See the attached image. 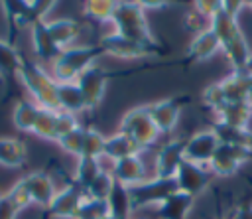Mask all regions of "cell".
Masks as SVG:
<instances>
[{"label":"cell","instance_id":"cell-30","mask_svg":"<svg viewBox=\"0 0 252 219\" xmlns=\"http://www.w3.org/2000/svg\"><path fill=\"white\" fill-rule=\"evenodd\" d=\"M39 110H41V107H37L33 101L20 99V101L16 103V107H14V112H12L14 126H16L20 132H30V134H32L33 128H35Z\"/></svg>","mask_w":252,"mask_h":219},{"label":"cell","instance_id":"cell-28","mask_svg":"<svg viewBox=\"0 0 252 219\" xmlns=\"http://www.w3.org/2000/svg\"><path fill=\"white\" fill-rule=\"evenodd\" d=\"M136 154H142V150L120 130L116 134L106 136V140H104V158H108L112 162H118V160H124L128 156H136Z\"/></svg>","mask_w":252,"mask_h":219},{"label":"cell","instance_id":"cell-41","mask_svg":"<svg viewBox=\"0 0 252 219\" xmlns=\"http://www.w3.org/2000/svg\"><path fill=\"white\" fill-rule=\"evenodd\" d=\"M193 8L203 14L207 20H213L220 10H222V0H197L193 4Z\"/></svg>","mask_w":252,"mask_h":219},{"label":"cell","instance_id":"cell-5","mask_svg":"<svg viewBox=\"0 0 252 219\" xmlns=\"http://www.w3.org/2000/svg\"><path fill=\"white\" fill-rule=\"evenodd\" d=\"M118 130L122 134H126L142 152L146 148L154 146L158 142V138H159V130H158V126L152 120V114H150V107L148 105H140V107L130 109L122 116Z\"/></svg>","mask_w":252,"mask_h":219},{"label":"cell","instance_id":"cell-6","mask_svg":"<svg viewBox=\"0 0 252 219\" xmlns=\"http://www.w3.org/2000/svg\"><path fill=\"white\" fill-rule=\"evenodd\" d=\"M98 45L106 55H114L120 59H144V57H154V55H163L167 53L165 45H144L138 41H132L128 37L118 36L116 32L106 34L100 37Z\"/></svg>","mask_w":252,"mask_h":219},{"label":"cell","instance_id":"cell-13","mask_svg":"<svg viewBox=\"0 0 252 219\" xmlns=\"http://www.w3.org/2000/svg\"><path fill=\"white\" fill-rule=\"evenodd\" d=\"M114 75H116V71H106V69H102L98 65H93L77 79V85H79V89H81V93L85 97L87 109H94L96 105H100L104 89H106V83Z\"/></svg>","mask_w":252,"mask_h":219},{"label":"cell","instance_id":"cell-40","mask_svg":"<svg viewBox=\"0 0 252 219\" xmlns=\"http://www.w3.org/2000/svg\"><path fill=\"white\" fill-rule=\"evenodd\" d=\"M183 26H185V30L187 32H191V34H201V32H205V30H209L211 28V20H207L203 14H199L195 8L193 10H187L185 12V16H183Z\"/></svg>","mask_w":252,"mask_h":219},{"label":"cell","instance_id":"cell-36","mask_svg":"<svg viewBox=\"0 0 252 219\" xmlns=\"http://www.w3.org/2000/svg\"><path fill=\"white\" fill-rule=\"evenodd\" d=\"M83 138H85V126H75L73 130H69V132H65L59 140H57V144H59V148L65 152V154H71V156H81V150H83Z\"/></svg>","mask_w":252,"mask_h":219},{"label":"cell","instance_id":"cell-32","mask_svg":"<svg viewBox=\"0 0 252 219\" xmlns=\"http://www.w3.org/2000/svg\"><path fill=\"white\" fill-rule=\"evenodd\" d=\"M116 4L114 0H89L85 2L83 6V14L93 20V22H110L112 24V18H114V12H116Z\"/></svg>","mask_w":252,"mask_h":219},{"label":"cell","instance_id":"cell-48","mask_svg":"<svg viewBox=\"0 0 252 219\" xmlns=\"http://www.w3.org/2000/svg\"><path fill=\"white\" fill-rule=\"evenodd\" d=\"M248 8H250V10H252V0H250V2H248Z\"/></svg>","mask_w":252,"mask_h":219},{"label":"cell","instance_id":"cell-2","mask_svg":"<svg viewBox=\"0 0 252 219\" xmlns=\"http://www.w3.org/2000/svg\"><path fill=\"white\" fill-rule=\"evenodd\" d=\"M22 85L26 87V91L32 95L33 103L41 109H49V110H59L57 105V81L53 79L51 73L45 71L43 65H39V61L24 57L20 73H18Z\"/></svg>","mask_w":252,"mask_h":219},{"label":"cell","instance_id":"cell-31","mask_svg":"<svg viewBox=\"0 0 252 219\" xmlns=\"http://www.w3.org/2000/svg\"><path fill=\"white\" fill-rule=\"evenodd\" d=\"M33 136L41 138V140H51L57 142L59 140V110H49V109H41L35 128L32 132Z\"/></svg>","mask_w":252,"mask_h":219},{"label":"cell","instance_id":"cell-34","mask_svg":"<svg viewBox=\"0 0 252 219\" xmlns=\"http://www.w3.org/2000/svg\"><path fill=\"white\" fill-rule=\"evenodd\" d=\"M104 140H106V136H102L96 128H85L83 150H81L79 158H96V160H100L104 156Z\"/></svg>","mask_w":252,"mask_h":219},{"label":"cell","instance_id":"cell-17","mask_svg":"<svg viewBox=\"0 0 252 219\" xmlns=\"http://www.w3.org/2000/svg\"><path fill=\"white\" fill-rule=\"evenodd\" d=\"M110 174H112L114 182L124 183L128 187L138 185V183H142V182L148 180L146 178V164H144V160H142L140 154L128 156V158L118 160V162H112Z\"/></svg>","mask_w":252,"mask_h":219},{"label":"cell","instance_id":"cell-49","mask_svg":"<svg viewBox=\"0 0 252 219\" xmlns=\"http://www.w3.org/2000/svg\"><path fill=\"white\" fill-rule=\"evenodd\" d=\"M104 219H116V217H112V215H108V217H104Z\"/></svg>","mask_w":252,"mask_h":219},{"label":"cell","instance_id":"cell-19","mask_svg":"<svg viewBox=\"0 0 252 219\" xmlns=\"http://www.w3.org/2000/svg\"><path fill=\"white\" fill-rule=\"evenodd\" d=\"M47 30H49L53 41L61 49H67L81 36L83 24L73 18H55V20H47Z\"/></svg>","mask_w":252,"mask_h":219},{"label":"cell","instance_id":"cell-22","mask_svg":"<svg viewBox=\"0 0 252 219\" xmlns=\"http://www.w3.org/2000/svg\"><path fill=\"white\" fill-rule=\"evenodd\" d=\"M193 205H195V197L177 189L161 205H158V217L159 219H187Z\"/></svg>","mask_w":252,"mask_h":219},{"label":"cell","instance_id":"cell-50","mask_svg":"<svg viewBox=\"0 0 252 219\" xmlns=\"http://www.w3.org/2000/svg\"><path fill=\"white\" fill-rule=\"evenodd\" d=\"M2 195H4V193H0V199H2Z\"/></svg>","mask_w":252,"mask_h":219},{"label":"cell","instance_id":"cell-4","mask_svg":"<svg viewBox=\"0 0 252 219\" xmlns=\"http://www.w3.org/2000/svg\"><path fill=\"white\" fill-rule=\"evenodd\" d=\"M112 26H114V32L122 37H128L144 45H159V41L154 37L150 24L146 20V10L136 0L134 2L122 0L116 4Z\"/></svg>","mask_w":252,"mask_h":219},{"label":"cell","instance_id":"cell-20","mask_svg":"<svg viewBox=\"0 0 252 219\" xmlns=\"http://www.w3.org/2000/svg\"><path fill=\"white\" fill-rule=\"evenodd\" d=\"M219 83L226 101H248L252 95V75L248 71H232Z\"/></svg>","mask_w":252,"mask_h":219},{"label":"cell","instance_id":"cell-23","mask_svg":"<svg viewBox=\"0 0 252 219\" xmlns=\"http://www.w3.org/2000/svg\"><path fill=\"white\" fill-rule=\"evenodd\" d=\"M57 105L61 112H69V114H79L83 110H87V103L85 97L75 83H57Z\"/></svg>","mask_w":252,"mask_h":219},{"label":"cell","instance_id":"cell-43","mask_svg":"<svg viewBox=\"0 0 252 219\" xmlns=\"http://www.w3.org/2000/svg\"><path fill=\"white\" fill-rule=\"evenodd\" d=\"M18 209L12 205V201L6 197V193L2 195V199H0V219H16L18 217Z\"/></svg>","mask_w":252,"mask_h":219},{"label":"cell","instance_id":"cell-9","mask_svg":"<svg viewBox=\"0 0 252 219\" xmlns=\"http://www.w3.org/2000/svg\"><path fill=\"white\" fill-rule=\"evenodd\" d=\"M250 158H252V150H248V148L220 144L217 148L213 160L209 162V170L213 172V176L228 178V176H234L240 170V166L246 164Z\"/></svg>","mask_w":252,"mask_h":219},{"label":"cell","instance_id":"cell-37","mask_svg":"<svg viewBox=\"0 0 252 219\" xmlns=\"http://www.w3.org/2000/svg\"><path fill=\"white\" fill-rule=\"evenodd\" d=\"M108 215H110V213H108V203H106V201L85 197V201H83L81 207H79L77 219H104V217H108Z\"/></svg>","mask_w":252,"mask_h":219},{"label":"cell","instance_id":"cell-39","mask_svg":"<svg viewBox=\"0 0 252 219\" xmlns=\"http://www.w3.org/2000/svg\"><path fill=\"white\" fill-rule=\"evenodd\" d=\"M201 99H203V105H205L207 109H211L213 112L219 110V109L226 103V97H224V91H222L220 83H211V85H207L205 91H203V95H201Z\"/></svg>","mask_w":252,"mask_h":219},{"label":"cell","instance_id":"cell-26","mask_svg":"<svg viewBox=\"0 0 252 219\" xmlns=\"http://www.w3.org/2000/svg\"><path fill=\"white\" fill-rule=\"evenodd\" d=\"M22 61L24 57L20 55L16 45L10 39H0V77H4L8 85H12L16 75L20 73Z\"/></svg>","mask_w":252,"mask_h":219},{"label":"cell","instance_id":"cell-27","mask_svg":"<svg viewBox=\"0 0 252 219\" xmlns=\"http://www.w3.org/2000/svg\"><path fill=\"white\" fill-rule=\"evenodd\" d=\"M213 132L217 134L220 144H230V146H240V148L252 150V130L248 126H230V124L215 122Z\"/></svg>","mask_w":252,"mask_h":219},{"label":"cell","instance_id":"cell-44","mask_svg":"<svg viewBox=\"0 0 252 219\" xmlns=\"http://www.w3.org/2000/svg\"><path fill=\"white\" fill-rule=\"evenodd\" d=\"M228 219H252V201H242L236 205Z\"/></svg>","mask_w":252,"mask_h":219},{"label":"cell","instance_id":"cell-12","mask_svg":"<svg viewBox=\"0 0 252 219\" xmlns=\"http://www.w3.org/2000/svg\"><path fill=\"white\" fill-rule=\"evenodd\" d=\"M219 146H220V142H219L217 134L213 132V128L199 130V132H193L185 140L183 158L187 162H193V164H199V166H209V162L213 160Z\"/></svg>","mask_w":252,"mask_h":219},{"label":"cell","instance_id":"cell-11","mask_svg":"<svg viewBox=\"0 0 252 219\" xmlns=\"http://www.w3.org/2000/svg\"><path fill=\"white\" fill-rule=\"evenodd\" d=\"M191 99L187 95H183V97H167V99H161V101H156V103L148 105L152 120L158 126L159 134H171L175 130L179 114H181V109Z\"/></svg>","mask_w":252,"mask_h":219},{"label":"cell","instance_id":"cell-46","mask_svg":"<svg viewBox=\"0 0 252 219\" xmlns=\"http://www.w3.org/2000/svg\"><path fill=\"white\" fill-rule=\"evenodd\" d=\"M246 71L252 75V55H250V59H248V65H246Z\"/></svg>","mask_w":252,"mask_h":219},{"label":"cell","instance_id":"cell-18","mask_svg":"<svg viewBox=\"0 0 252 219\" xmlns=\"http://www.w3.org/2000/svg\"><path fill=\"white\" fill-rule=\"evenodd\" d=\"M220 49V41H219V36L215 34L213 28L193 36V39L189 41L187 45V51H185V57L187 61L191 63H199V61H207L209 57H213L217 51Z\"/></svg>","mask_w":252,"mask_h":219},{"label":"cell","instance_id":"cell-33","mask_svg":"<svg viewBox=\"0 0 252 219\" xmlns=\"http://www.w3.org/2000/svg\"><path fill=\"white\" fill-rule=\"evenodd\" d=\"M102 170L104 168L100 166V160H96V158H77V170H75L73 180L83 189H87Z\"/></svg>","mask_w":252,"mask_h":219},{"label":"cell","instance_id":"cell-35","mask_svg":"<svg viewBox=\"0 0 252 219\" xmlns=\"http://www.w3.org/2000/svg\"><path fill=\"white\" fill-rule=\"evenodd\" d=\"M112 185H114L112 174H110L108 170H102V172L94 178V182L85 189V193H87V197H91V199L106 201L108 195H110V191H112Z\"/></svg>","mask_w":252,"mask_h":219},{"label":"cell","instance_id":"cell-8","mask_svg":"<svg viewBox=\"0 0 252 219\" xmlns=\"http://www.w3.org/2000/svg\"><path fill=\"white\" fill-rule=\"evenodd\" d=\"M87 193L85 189L73 180L65 183L61 189H57L51 205L45 209V217H55V219H77L79 207L85 201Z\"/></svg>","mask_w":252,"mask_h":219},{"label":"cell","instance_id":"cell-10","mask_svg":"<svg viewBox=\"0 0 252 219\" xmlns=\"http://www.w3.org/2000/svg\"><path fill=\"white\" fill-rule=\"evenodd\" d=\"M211 178H213V172L209 170V166H199V164L183 160L175 174V183L179 191L191 197H197L209 187Z\"/></svg>","mask_w":252,"mask_h":219},{"label":"cell","instance_id":"cell-16","mask_svg":"<svg viewBox=\"0 0 252 219\" xmlns=\"http://www.w3.org/2000/svg\"><path fill=\"white\" fill-rule=\"evenodd\" d=\"M26 180V185L30 189V195H32V201L37 203L39 207L47 209L57 193L55 189V180L45 172V170H35V172H30L24 176Z\"/></svg>","mask_w":252,"mask_h":219},{"label":"cell","instance_id":"cell-3","mask_svg":"<svg viewBox=\"0 0 252 219\" xmlns=\"http://www.w3.org/2000/svg\"><path fill=\"white\" fill-rule=\"evenodd\" d=\"M104 55L98 43L91 45H71L61 51V55L51 63V75L57 83H75L94 61Z\"/></svg>","mask_w":252,"mask_h":219},{"label":"cell","instance_id":"cell-1","mask_svg":"<svg viewBox=\"0 0 252 219\" xmlns=\"http://www.w3.org/2000/svg\"><path fill=\"white\" fill-rule=\"evenodd\" d=\"M211 28L215 30V34L219 36L220 41V49L224 51L232 71H246L248 59H250V49H248V41L238 26V20L226 16L222 10L211 20Z\"/></svg>","mask_w":252,"mask_h":219},{"label":"cell","instance_id":"cell-38","mask_svg":"<svg viewBox=\"0 0 252 219\" xmlns=\"http://www.w3.org/2000/svg\"><path fill=\"white\" fill-rule=\"evenodd\" d=\"M6 197L12 201V205L18 209V211H24L26 207H30L33 201H32V195H30V189H28V185H26V180L24 178H20L10 189H8V193H6Z\"/></svg>","mask_w":252,"mask_h":219},{"label":"cell","instance_id":"cell-45","mask_svg":"<svg viewBox=\"0 0 252 219\" xmlns=\"http://www.w3.org/2000/svg\"><path fill=\"white\" fill-rule=\"evenodd\" d=\"M142 4V8L144 10H154V8H165V6H169V2H165V0H159V2H156V0H146V2H140Z\"/></svg>","mask_w":252,"mask_h":219},{"label":"cell","instance_id":"cell-25","mask_svg":"<svg viewBox=\"0 0 252 219\" xmlns=\"http://www.w3.org/2000/svg\"><path fill=\"white\" fill-rule=\"evenodd\" d=\"M213 114L217 116V122L230 124V126H248V120L252 118L248 101H226Z\"/></svg>","mask_w":252,"mask_h":219},{"label":"cell","instance_id":"cell-42","mask_svg":"<svg viewBox=\"0 0 252 219\" xmlns=\"http://www.w3.org/2000/svg\"><path fill=\"white\" fill-rule=\"evenodd\" d=\"M244 8H248V2H244V0H222V12L234 20H238V16Z\"/></svg>","mask_w":252,"mask_h":219},{"label":"cell","instance_id":"cell-24","mask_svg":"<svg viewBox=\"0 0 252 219\" xmlns=\"http://www.w3.org/2000/svg\"><path fill=\"white\" fill-rule=\"evenodd\" d=\"M28 162V146L20 138L0 136V166L22 168Z\"/></svg>","mask_w":252,"mask_h":219},{"label":"cell","instance_id":"cell-29","mask_svg":"<svg viewBox=\"0 0 252 219\" xmlns=\"http://www.w3.org/2000/svg\"><path fill=\"white\" fill-rule=\"evenodd\" d=\"M106 203H108V213L116 219H130V215L134 211L132 199H130V187L124 183H118V182H114Z\"/></svg>","mask_w":252,"mask_h":219},{"label":"cell","instance_id":"cell-15","mask_svg":"<svg viewBox=\"0 0 252 219\" xmlns=\"http://www.w3.org/2000/svg\"><path fill=\"white\" fill-rule=\"evenodd\" d=\"M30 36H32V47L35 53V61L41 63H53L59 55H61V47L53 41L49 30H47V20L45 22H35L30 28Z\"/></svg>","mask_w":252,"mask_h":219},{"label":"cell","instance_id":"cell-14","mask_svg":"<svg viewBox=\"0 0 252 219\" xmlns=\"http://www.w3.org/2000/svg\"><path fill=\"white\" fill-rule=\"evenodd\" d=\"M183 150H185V140L181 138H171L165 144L159 146V150L156 152V178H163V180H173L183 158Z\"/></svg>","mask_w":252,"mask_h":219},{"label":"cell","instance_id":"cell-47","mask_svg":"<svg viewBox=\"0 0 252 219\" xmlns=\"http://www.w3.org/2000/svg\"><path fill=\"white\" fill-rule=\"evenodd\" d=\"M248 107H250V110H252V95H250V99H248Z\"/></svg>","mask_w":252,"mask_h":219},{"label":"cell","instance_id":"cell-21","mask_svg":"<svg viewBox=\"0 0 252 219\" xmlns=\"http://www.w3.org/2000/svg\"><path fill=\"white\" fill-rule=\"evenodd\" d=\"M8 26H10V41L14 43V37L18 32L32 28V18H30V10H28V0H4L2 2Z\"/></svg>","mask_w":252,"mask_h":219},{"label":"cell","instance_id":"cell-7","mask_svg":"<svg viewBox=\"0 0 252 219\" xmlns=\"http://www.w3.org/2000/svg\"><path fill=\"white\" fill-rule=\"evenodd\" d=\"M177 191L175 178L173 180H163V178H152L146 180L138 185L130 187V199H132V209H146L152 205H161L171 193Z\"/></svg>","mask_w":252,"mask_h":219}]
</instances>
